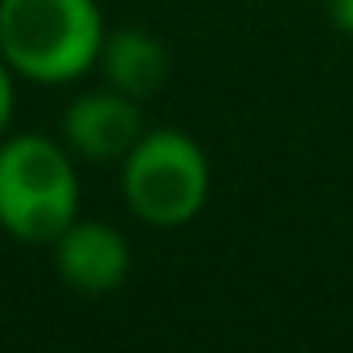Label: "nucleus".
I'll return each mask as SVG.
<instances>
[{"label":"nucleus","mask_w":353,"mask_h":353,"mask_svg":"<svg viewBox=\"0 0 353 353\" xmlns=\"http://www.w3.org/2000/svg\"><path fill=\"white\" fill-rule=\"evenodd\" d=\"M8 115H12V83H8V70H4V62H0V132H4Z\"/></svg>","instance_id":"8"},{"label":"nucleus","mask_w":353,"mask_h":353,"mask_svg":"<svg viewBox=\"0 0 353 353\" xmlns=\"http://www.w3.org/2000/svg\"><path fill=\"white\" fill-rule=\"evenodd\" d=\"M329 17L345 37H353V0H329Z\"/></svg>","instance_id":"7"},{"label":"nucleus","mask_w":353,"mask_h":353,"mask_svg":"<svg viewBox=\"0 0 353 353\" xmlns=\"http://www.w3.org/2000/svg\"><path fill=\"white\" fill-rule=\"evenodd\" d=\"M62 132H66V144L90 161L128 157L136 148V140L144 136L136 99L123 90H94V94L74 99L62 119Z\"/></svg>","instance_id":"4"},{"label":"nucleus","mask_w":353,"mask_h":353,"mask_svg":"<svg viewBox=\"0 0 353 353\" xmlns=\"http://www.w3.org/2000/svg\"><path fill=\"white\" fill-rule=\"evenodd\" d=\"M79 210L70 157L46 136L0 144V226L21 243H54Z\"/></svg>","instance_id":"2"},{"label":"nucleus","mask_w":353,"mask_h":353,"mask_svg":"<svg viewBox=\"0 0 353 353\" xmlns=\"http://www.w3.org/2000/svg\"><path fill=\"white\" fill-rule=\"evenodd\" d=\"M103 54L94 0H0V58L33 83H70Z\"/></svg>","instance_id":"1"},{"label":"nucleus","mask_w":353,"mask_h":353,"mask_svg":"<svg viewBox=\"0 0 353 353\" xmlns=\"http://www.w3.org/2000/svg\"><path fill=\"white\" fill-rule=\"evenodd\" d=\"M54 255H58V275L87 296L115 292L128 279L132 263L123 234L103 222H70L54 239Z\"/></svg>","instance_id":"5"},{"label":"nucleus","mask_w":353,"mask_h":353,"mask_svg":"<svg viewBox=\"0 0 353 353\" xmlns=\"http://www.w3.org/2000/svg\"><path fill=\"white\" fill-rule=\"evenodd\" d=\"M103 70L111 79V87L144 99L152 90H161L165 74H169V54L165 41L144 33V29H119L111 37H103Z\"/></svg>","instance_id":"6"},{"label":"nucleus","mask_w":353,"mask_h":353,"mask_svg":"<svg viewBox=\"0 0 353 353\" xmlns=\"http://www.w3.org/2000/svg\"><path fill=\"white\" fill-rule=\"evenodd\" d=\"M205 193L210 165L201 148L176 128L140 136L123 157V197L136 218L152 226H185L205 205Z\"/></svg>","instance_id":"3"}]
</instances>
